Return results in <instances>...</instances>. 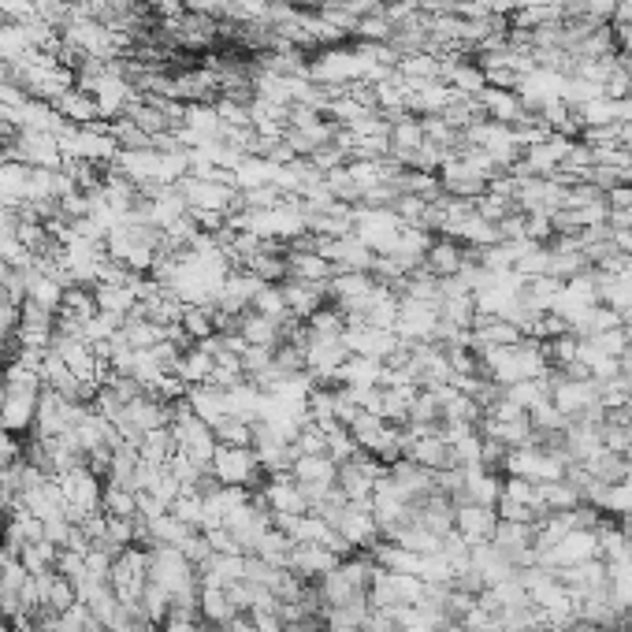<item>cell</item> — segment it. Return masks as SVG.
Returning a JSON list of instances; mask_svg holds the SVG:
<instances>
[{
	"label": "cell",
	"mask_w": 632,
	"mask_h": 632,
	"mask_svg": "<svg viewBox=\"0 0 632 632\" xmlns=\"http://www.w3.org/2000/svg\"><path fill=\"white\" fill-rule=\"evenodd\" d=\"M212 476L220 484H231V488H253L264 476L261 461H257V450L253 447H224L216 443V454H212Z\"/></svg>",
	"instance_id": "6da1fadb"
},
{
	"label": "cell",
	"mask_w": 632,
	"mask_h": 632,
	"mask_svg": "<svg viewBox=\"0 0 632 632\" xmlns=\"http://www.w3.org/2000/svg\"><path fill=\"white\" fill-rule=\"evenodd\" d=\"M402 220L395 216V209H369V205H357V227L354 235L369 246L372 253H391L395 250V238L402 231Z\"/></svg>",
	"instance_id": "7a4b0ae2"
},
{
	"label": "cell",
	"mask_w": 632,
	"mask_h": 632,
	"mask_svg": "<svg viewBox=\"0 0 632 632\" xmlns=\"http://www.w3.org/2000/svg\"><path fill=\"white\" fill-rule=\"evenodd\" d=\"M454 528L465 536L469 547L491 543L495 540V528H499V514L491 506H480V502H461V506H454Z\"/></svg>",
	"instance_id": "3957f363"
},
{
	"label": "cell",
	"mask_w": 632,
	"mask_h": 632,
	"mask_svg": "<svg viewBox=\"0 0 632 632\" xmlns=\"http://www.w3.org/2000/svg\"><path fill=\"white\" fill-rule=\"evenodd\" d=\"M439 186H443V194H450V198L476 201L484 190H488V179H484L480 172H473L461 157H454L439 168Z\"/></svg>",
	"instance_id": "277c9868"
},
{
	"label": "cell",
	"mask_w": 632,
	"mask_h": 632,
	"mask_svg": "<svg viewBox=\"0 0 632 632\" xmlns=\"http://www.w3.org/2000/svg\"><path fill=\"white\" fill-rule=\"evenodd\" d=\"M469 339H473V350H495V346L521 343L525 335H521V328L510 324L506 316H480L476 313L473 328H469Z\"/></svg>",
	"instance_id": "5b68a950"
},
{
	"label": "cell",
	"mask_w": 632,
	"mask_h": 632,
	"mask_svg": "<svg viewBox=\"0 0 632 632\" xmlns=\"http://www.w3.org/2000/svg\"><path fill=\"white\" fill-rule=\"evenodd\" d=\"M343 558L339 554H331L324 543H294V551H290V566L302 580H320L324 573L339 566Z\"/></svg>",
	"instance_id": "8992f818"
},
{
	"label": "cell",
	"mask_w": 632,
	"mask_h": 632,
	"mask_svg": "<svg viewBox=\"0 0 632 632\" xmlns=\"http://www.w3.org/2000/svg\"><path fill=\"white\" fill-rule=\"evenodd\" d=\"M480 105H484V116H488L491 123H502V127H517V123H525V116H528V108L517 90H495V86H484Z\"/></svg>",
	"instance_id": "52a82bcc"
},
{
	"label": "cell",
	"mask_w": 632,
	"mask_h": 632,
	"mask_svg": "<svg viewBox=\"0 0 632 632\" xmlns=\"http://www.w3.org/2000/svg\"><path fill=\"white\" fill-rule=\"evenodd\" d=\"M465 261H469V250L461 246L458 238L435 235L432 250H428V257H424V268H428L435 279H454L461 268H465Z\"/></svg>",
	"instance_id": "ba28073f"
},
{
	"label": "cell",
	"mask_w": 632,
	"mask_h": 632,
	"mask_svg": "<svg viewBox=\"0 0 632 632\" xmlns=\"http://www.w3.org/2000/svg\"><path fill=\"white\" fill-rule=\"evenodd\" d=\"M343 343L350 354L357 357H376V361H383V357L395 350L398 335L395 331H383V328H369V324H361V328H346Z\"/></svg>",
	"instance_id": "9c48e42d"
},
{
	"label": "cell",
	"mask_w": 632,
	"mask_h": 632,
	"mask_svg": "<svg viewBox=\"0 0 632 632\" xmlns=\"http://www.w3.org/2000/svg\"><path fill=\"white\" fill-rule=\"evenodd\" d=\"M287 294V309L294 320H309V316L328 305V283H302V279H283L279 283Z\"/></svg>",
	"instance_id": "30bf717a"
},
{
	"label": "cell",
	"mask_w": 632,
	"mask_h": 632,
	"mask_svg": "<svg viewBox=\"0 0 632 632\" xmlns=\"http://www.w3.org/2000/svg\"><path fill=\"white\" fill-rule=\"evenodd\" d=\"M335 276L324 257L316 250H290L287 246V279H302V283H328Z\"/></svg>",
	"instance_id": "8fae6325"
},
{
	"label": "cell",
	"mask_w": 632,
	"mask_h": 632,
	"mask_svg": "<svg viewBox=\"0 0 632 632\" xmlns=\"http://www.w3.org/2000/svg\"><path fill=\"white\" fill-rule=\"evenodd\" d=\"M56 112H60L67 123H75V127H93V123L101 119V108H97V101H93V93L75 90V86L56 101Z\"/></svg>",
	"instance_id": "7c38bea8"
},
{
	"label": "cell",
	"mask_w": 632,
	"mask_h": 632,
	"mask_svg": "<svg viewBox=\"0 0 632 632\" xmlns=\"http://www.w3.org/2000/svg\"><path fill=\"white\" fill-rule=\"evenodd\" d=\"M372 287H376L372 272H335L328 279V302H354V298H365Z\"/></svg>",
	"instance_id": "4fadbf2b"
},
{
	"label": "cell",
	"mask_w": 632,
	"mask_h": 632,
	"mask_svg": "<svg viewBox=\"0 0 632 632\" xmlns=\"http://www.w3.org/2000/svg\"><path fill=\"white\" fill-rule=\"evenodd\" d=\"M201 614L212 621V625H227V621H235L242 610H238L235 603H231V595H227V588H220V584H201Z\"/></svg>",
	"instance_id": "5bb4252c"
},
{
	"label": "cell",
	"mask_w": 632,
	"mask_h": 632,
	"mask_svg": "<svg viewBox=\"0 0 632 632\" xmlns=\"http://www.w3.org/2000/svg\"><path fill=\"white\" fill-rule=\"evenodd\" d=\"M250 309L257 316H268V320H276V324H287V320H294L287 309V294H283V287L279 283H261V290L253 294Z\"/></svg>",
	"instance_id": "9a60e30c"
},
{
	"label": "cell",
	"mask_w": 632,
	"mask_h": 632,
	"mask_svg": "<svg viewBox=\"0 0 632 632\" xmlns=\"http://www.w3.org/2000/svg\"><path fill=\"white\" fill-rule=\"evenodd\" d=\"M439 116L447 119L450 127H454V131L458 134H465L469 131V127H476V123H484V105H480V97H454V101H450L447 108H443V112H439Z\"/></svg>",
	"instance_id": "2e32d148"
},
{
	"label": "cell",
	"mask_w": 632,
	"mask_h": 632,
	"mask_svg": "<svg viewBox=\"0 0 632 632\" xmlns=\"http://www.w3.org/2000/svg\"><path fill=\"white\" fill-rule=\"evenodd\" d=\"M305 328H309V335H316V339H343L346 335V316L343 309L335 302L320 305L309 320H305Z\"/></svg>",
	"instance_id": "e0dca14e"
},
{
	"label": "cell",
	"mask_w": 632,
	"mask_h": 632,
	"mask_svg": "<svg viewBox=\"0 0 632 632\" xmlns=\"http://www.w3.org/2000/svg\"><path fill=\"white\" fill-rule=\"evenodd\" d=\"M577 116L584 127H606V123H621L618 119V105L610 97H595L588 105H577Z\"/></svg>",
	"instance_id": "ac0fdd59"
},
{
	"label": "cell",
	"mask_w": 632,
	"mask_h": 632,
	"mask_svg": "<svg viewBox=\"0 0 632 632\" xmlns=\"http://www.w3.org/2000/svg\"><path fill=\"white\" fill-rule=\"evenodd\" d=\"M294 447H298V454H328V432L320 428V424H302L298 428V439H294Z\"/></svg>",
	"instance_id": "d6986e66"
},
{
	"label": "cell",
	"mask_w": 632,
	"mask_h": 632,
	"mask_svg": "<svg viewBox=\"0 0 632 632\" xmlns=\"http://www.w3.org/2000/svg\"><path fill=\"white\" fill-rule=\"evenodd\" d=\"M588 343L599 346V350L610 357H621L625 350H629V335H625V324H621V328H614V331H599V335H592Z\"/></svg>",
	"instance_id": "ffe728a7"
},
{
	"label": "cell",
	"mask_w": 632,
	"mask_h": 632,
	"mask_svg": "<svg viewBox=\"0 0 632 632\" xmlns=\"http://www.w3.org/2000/svg\"><path fill=\"white\" fill-rule=\"evenodd\" d=\"M357 450H361V447H357L354 435L346 432V428H343V432H331V435H328V458L335 461V465H343V461H350V458L357 454Z\"/></svg>",
	"instance_id": "44dd1931"
},
{
	"label": "cell",
	"mask_w": 632,
	"mask_h": 632,
	"mask_svg": "<svg viewBox=\"0 0 632 632\" xmlns=\"http://www.w3.org/2000/svg\"><path fill=\"white\" fill-rule=\"evenodd\" d=\"M580 142L588 145H621V123H606V127H584Z\"/></svg>",
	"instance_id": "7402d4cb"
},
{
	"label": "cell",
	"mask_w": 632,
	"mask_h": 632,
	"mask_svg": "<svg viewBox=\"0 0 632 632\" xmlns=\"http://www.w3.org/2000/svg\"><path fill=\"white\" fill-rule=\"evenodd\" d=\"M614 105H618L621 123H632V97H625V101H614Z\"/></svg>",
	"instance_id": "603a6c76"
},
{
	"label": "cell",
	"mask_w": 632,
	"mask_h": 632,
	"mask_svg": "<svg viewBox=\"0 0 632 632\" xmlns=\"http://www.w3.org/2000/svg\"><path fill=\"white\" fill-rule=\"evenodd\" d=\"M287 632H324V629H316V621H298V625H287Z\"/></svg>",
	"instance_id": "cb8c5ba5"
},
{
	"label": "cell",
	"mask_w": 632,
	"mask_h": 632,
	"mask_svg": "<svg viewBox=\"0 0 632 632\" xmlns=\"http://www.w3.org/2000/svg\"><path fill=\"white\" fill-rule=\"evenodd\" d=\"M621 149L632 153V123H621Z\"/></svg>",
	"instance_id": "d4e9b609"
},
{
	"label": "cell",
	"mask_w": 632,
	"mask_h": 632,
	"mask_svg": "<svg viewBox=\"0 0 632 632\" xmlns=\"http://www.w3.org/2000/svg\"><path fill=\"white\" fill-rule=\"evenodd\" d=\"M554 0H517V8H547Z\"/></svg>",
	"instance_id": "484cf974"
},
{
	"label": "cell",
	"mask_w": 632,
	"mask_h": 632,
	"mask_svg": "<svg viewBox=\"0 0 632 632\" xmlns=\"http://www.w3.org/2000/svg\"><path fill=\"white\" fill-rule=\"evenodd\" d=\"M439 632H469V629H465L461 621H447V625H443V629H439Z\"/></svg>",
	"instance_id": "4316f807"
},
{
	"label": "cell",
	"mask_w": 632,
	"mask_h": 632,
	"mask_svg": "<svg viewBox=\"0 0 632 632\" xmlns=\"http://www.w3.org/2000/svg\"><path fill=\"white\" fill-rule=\"evenodd\" d=\"M395 4H402V0H380V8H395Z\"/></svg>",
	"instance_id": "83f0119b"
},
{
	"label": "cell",
	"mask_w": 632,
	"mask_h": 632,
	"mask_svg": "<svg viewBox=\"0 0 632 632\" xmlns=\"http://www.w3.org/2000/svg\"><path fill=\"white\" fill-rule=\"evenodd\" d=\"M603 632H625V629H603Z\"/></svg>",
	"instance_id": "f1b7e54d"
},
{
	"label": "cell",
	"mask_w": 632,
	"mask_h": 632,
	"mask_svg": "<svg viewBox=\"0 0 632 632\" xmlns=\"http://www.w3.org/2000/svg\"><path fill=\"white\" fill-rule=\"evenodd\" d=\"M629 23H632V19H629Z\"/></svg>",
	"instance_id": "f546056e"
}]
</instances>
